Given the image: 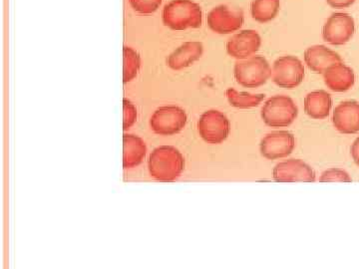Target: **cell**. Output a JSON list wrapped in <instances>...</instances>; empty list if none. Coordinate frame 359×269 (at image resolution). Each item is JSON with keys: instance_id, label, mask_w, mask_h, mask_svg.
<instances>
[{"instance_id": "6da1fadb", "label": "cell", "mask_w": 359, "mask_h": 269, "mask_svg": "<svg viewBox=\"0 0 359 269\" xmlns=\"http://www.w3.org/2000/svg\"><path fill=\"white\" fill-rule=\"evenodd\" d=\"M202 20V8L192 0H172L163 9V23L173 30L199 28Z\"/></svg>"}, {"instance_id": "7a4b0ae2", "label": "cell", "mask_w": 359, "mask_h": 269, "mask_svg": "<svg viewBox=\"0 0 359 269\" xmlns=\"http://www.w3.org/2000/svg\"><path fill=\"white\" fill-rule=\"evenodd\" d=\"M151 176L157 181H174L178 178L185 167L183 155L171 146H163L155 149L148 163Z\"/></svg>"}, {"instance_id": "3957f363", "label": "cell", "mask_w": 359, "mask_h": 269, "mask_svg": "<svg viewBox=\"0 0 359 269\" xmlns=\"http://www.w3.org/2000/svg\"><path fill=\"white\" fill-rule=\"evenodd\" d=\"M271 68L263 56H252L247 60L238 61L233 68L236 80L245 88H257L266 84L271 76Z\"/></svg>"}, {"instance_id": "277c9868", "label": "cell", "mask_w": 359, "mask_h": 269, "mask_svg": "<svg viewBox=\"0 0 359 269\" xmlns=\"http://www.w3.org/2000/svg\"><path fill=\"white\" fill-rule=\"evenodd\" d=\"M299 114L297 106L290 97L276 95L269 98L262 109L264 124L273 128H283L294 123Z\"/></svg>"}, {"instance_id": "5b68a950", "label": "cell", "mask_w": 359, "mask_h": 269, "mask_svg": "<svg viewBox=\"0 0 359 269\" xmlns=\"http://www.w3.org/2000/svg\"><path fill=\"white\" fill-rule=\"evenodd\" d=\"M271 76L280 88L294 89L302 84L304 67L302 61L294 56H283L273 63Z\"/></svg>"}, {"instance_id": "8992f818", "label": "cell", "mask_w": 359, "mask_h": 269, "mask_svg": "<svg viewBox=\"0 0 359 269\" xmlns=\"http://www.w3.org/2000/svg\"><path fill=\"white\" fill-rule=\"evenodd\" d=\"M198 131L207 143L221 144L230 134L231 123L223 113L217 110L207 111L201 116Z\"/></svg>"}, {"instance_id": "52a82bcc", "label": "cell", "mask_w": 359, "mask_h": 269, "mask_svg": "<svg viewBox=\"0 0 359 269\" xmlns=\"http://www.w3.org/2000/svg\"><path fill=\"white\" fill-rule=\"evenodd\" d=\"M185 111L177 106H165L158 108L151 118V128L156 134L171 136L179 133L186 126Z\"/></svg>"}, {"instance_id": "ba28073f", "label": "cell", "mask_w": 359, "mask_h": 269, "mask_svg": "<svg viewBox=\"0 0 359 269\" xmlns=\"http://www.w3.org/2000/svg\"><path fill=\"white\" fill-rule=\"evenodd\" d=\"M355 23L348 13H334L328 18L323 28L325 41L332 45H344L353 39Z\"/></svg>"}, {"instance_id": "9c48e42d", "label": "cell", "mask_w": 359, "mask_h": 269, "mask_svg": "<svg viewBox=\"0 0 359 269\" xmlns=\"http://www.w3.org/2000/svg\"><path fill=\"white\" fill-rule=\"evenodd\" d=\"M295 147L294 134L287 131L271 132L262 140L261 154L268 160H278L292 154Z\"/></svg>"}, {"instance_id": "30bf717a", "label": "cell", "mask_w": 359, "mask_h": 269, "mask_svg": "<svg viewBox=\"0 0 359 269\" xmlns=\"http://www.w3.org/2000/svg\"><path fill=\"white\" fill-rule=\"evenodd\" d=\"M273 179L282 183H314L316 172L302 160L290 159L273 167Z\"/></svg>"}, {"instance_id": "8fae6325", "label": "cell", "mask_w": 359, "mask_h": 269, "mask_svg": "<svg viewBox=\"0 0 359 269\" xmlns=\"http://www.w3.org/2000/svg\"><path fill=\"white\" fill-rule=\"evenodd\" d=\"M244 20L243 13H233L226 6L215 7L208 14L207 18L209 27L219 34L237 32L244 25Z\"/></svg>"}, {"instance_id": "7c38bea8", "label": "cell", "mask_w": 359, "mask_h": 269, "mask_svg": "<svg viewBox=\"0 0 359 269\" xmlns=\"http://www.w3.org/2000/svg\"><path fill=\"white\" fill-rule=\"evenodd\" d=\"M262 39L255 30H243L233 35L226 43V52L231 57L248 59L259 51Z\"/></svg>"}, {"instance_id": "4fadbf2b", "label": "cell", "mask_w": 359, "mask_h": 269, "mask_svg": "<svg viewBox=\"0 0 359 269\" xmlns=\"http://www.w3.org/2000/svg\"><path fill=\"white\" fill-rule=\"evenodd\" d=\"M332 122L335 129L341 134H355L359 132V103L346 101L340 103L334 111Z\"/></svg>"}, {"instance_id": "5bb4252c", "label": "cell", "mask_w": 359, "mask_h": 269, "mask_svg": "<svg viewBox=\"0 0 359 269\" xmlns=\"http://www.w3.org/2000/svg\"><path fill=\"white\" fill-rule=\"evenodd\" d=\"M304 61L309 69L323 74L332 65L341 63L342 59L337 52L323 45H314L304 52Z\"/></svg>"}, {"instance_id": "9a60e30c", "label": "cell", "mask_w": 359, "mask_h": 269, "mask_svg": "<svg viewBox=\"0 0 359 269\" xmlns=\"http://www.w3.org/2000/svg\"><path fill=\"white\" fill-rule=\"evenodd\" d=\"M204 46L201 42H185L170 54L167 64L174 70H181L193 65L202 57Z\"/></svg>"}, {"instance_id": "2e32d148", "label": "cell", "mask_w": 359, "mask_h": 269, "mask_svg": "<svg viewBox=\"0 0 359 269\" xmlns=\"http://www.w3.org/2000/svg\"><path fill=\"white\" fill-rule=\"evenodd\" d=\"M323 78L325 85L334 92L347 91L355 82L353 70L342 62L328 67L323 73Z\"/></svg>"}, {"instance_id": "e0dca14e", "label": "cell", "mask_w": 359, "mask_h": 269, "mask_svg": "<svg viewBox=\"0 0 359 269\" xmlns=\"http://www.w3.org/2000/svg\"><path fill=\"white\" fill-rule=\"evenodd\" d=\"M332 107V96L325 90L311 92L304 98V112L313 119H325L330 115Z\"/></svg>"}, {"instance_id": "ac0fdd59", "label": "cell", "mask_w": 359, "mask_h": 269, "mask_svg": "<svg viewBox=\"0 0 359 269\" xmlns=\"http://www.w3.org/2000/svg\"><path fill=\"white\" fill-rule=\"evenodd\" d=\"M123 166L129 169L140 164L145 158L146 145L143 140L134 134L123 137Z\"/></svg>"}, {"instance_id": "d6986e66", "label": "cell", "mask_w": 359, "mask_h": 269, "mask_svg": "<svg viewBox=\"0 0 359 269\" xmlns=\"http://www.w3.org/2000/svg\"><path fill=\"white\" fill-rule=\"evenodd\" d=\"M280 7V0H254L250 6V13L257 22L266 23L275 20Z\"/></svg>"}, {"instance_id": "ffe728a7", "label": "cell", "mask_w": 359, "mask_h": 269, "mask_svg": "<svg viewBox=\"0 0 359 269\" xmlns=\"http://www.w3.org/2000/svg\"><path fill=\"white\" fill-rule=\"evenodd\" d=\"M226 96L231 106L240 108V109L257 107L264 100V97H266L264 94L252 95V94L248 93V92L236 91L233 88L226 90Z\"/></svg>"}, {"instance_id": "44dd1931", "label": "cell", "mask_w": 359, "mask_h": 269, "mask_svg": "<svg viewBox=\"0 0 359 269\" xmlns=\"http://www.w3.org/2000/svg\"><path fill=\"white\" fill-rule=\"evenodd\" d=\"M141 58L138 52L125 46L123 48V80L124 83L133 80L140 69Z\"/></svg>"}, {"instance_id": "7402d4cb", "label": "cell", "mask_w": 359, "mask_h": 269, "mask_svg": "<svg viewBox=\"0 0 359 269\" xmlns=\"http://www.w3.org/2000/svg\"><path fill=\"white\" fill-rule=\"evenodd\" d=\"M320 181V183H337V181H340V183H351L353 179L344 170L330 169L323 172Z\"/></svg>"}, {"instance_id": "603a6c76", "label": "cell", "mask_w": 359, "mask_h": 269, "mask_svg": "<svg viewBox=\"0 0 359 269\" xmlns=\"http://www.w3.org/2000/svg\"><path fill=\"white\" fill-rule=\"evenodd\" d=\"M135 11L142 14H151L158 11L162 0H129Z\"/></svg>"}, {"instance_id": "cb8c5ba5", "label": "cell", "mask_w": 359, "mask_h": 269, "mask_svg": "<svg viewBox=\"0 0 359 269\" xmlns=\"http://www.w3.org/2000/svg\"><path fill=\"white\" fill-rule=\"evenodd\" d=\"M136 107L127 99H123V127L124 130L129 129L136 121Z\"/></svg>"}, {"instance_id": "d4e9b609", "label": "cell", "mask_w": 359, "mask_h": 269, "mask_svg": "<svg viewBox=\"0 0 359 269\" xmlns=\"http://www.w3.org/2000/svg\"><path fill=\"white\" fill-rule=\"evenodd\" d=\"M327 2L334 8H346L353 6L355 0H327Z\"/></svg>"}, {"instance_id": "484cf974", "label": "cell", "mask_w": 359, "mask_h": 269, "mask_svg": "<svg viewBox=\"0 0 359 269\" xmlns=\"http://www.w3.org/2000/svg\"><path fill=\"white\" fill-rule=\"evenodd\" d=\"M351 152L354 163L359 167V138L354 141L353 146H351Z\"/></svg>"}]
</instances>
